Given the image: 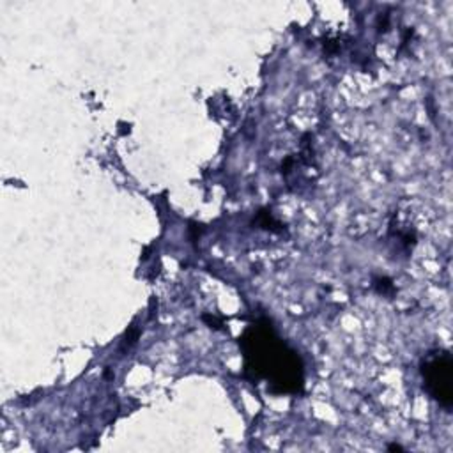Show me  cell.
I'll list each match as a JSON object with an SVG mask.
<instances>
[{
    "label": "cell",
    "mask_w": 453,
    "mask_h": 453,
    "mask_svg": "<svg viewBox=\"0 0 453 453\" xmlns=\"http://www.w3.org/2000/svg\"><path fill=\"white\" fill-rule=\"evenodd\" d=\"M246 366L255 375L280 384L281 391H297L303 384V365L294 350L274 336L269 326H253L242 336Z\"/></svg>",
    "instance_id": "cell-1"
},
{
    "label": "cell",
    "mask_w": 453,
    "mask_h": 453,
    "mask_svg": "<svg viewBox=\"0 0 453 453\" xmlns=\"http://www.w3.org/2000/svg\"><path fill=\"white\" fill-rule=\"evenodd\" d=\"M423 386L444 409L453 405V359L449 352L437 350L421 363Z\"/></svg>",
    "instance_id": "cell-2"
},
{
    "label": "cell",
    "mask_w": 453,
    "mask_h": 453,
    "mask_svg": "<svg viewBox=\"0 0 453 453\" xmlns=\"http://www.w3.org/2000/svg\"><path fill=\"white\" fill-rule=\"evenodd\" d=\"M388 449H391V451H402L403 448H402L400 444H389V446H388Z\"/></svg>",
    "instance_id": "cell-3"
}]
</instances>
